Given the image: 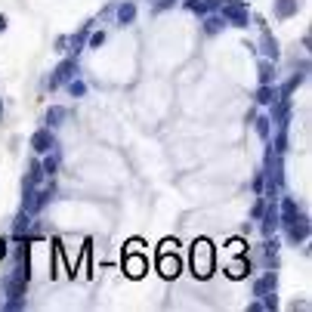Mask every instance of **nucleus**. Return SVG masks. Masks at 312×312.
Here are the masks:
<instances>
[{"label":"nucleus","instance_id":"f257e3e1","mask_svg":"<svg viewBox=\"0 0 312 312\" xmlns=\"http://www.w3.org/2000/svg\"><path fill=\"white\" fill-rule=\"evenodd\" d=\"M192 272L198 278H210L213 275V244L207 238H198L192 244Z\"/></svg>","mask_w":312,"mask_h":312},{"label":"nucleus","instance_id":"f03ea898","mask_svg":"<svg viewBox=\"0 0 312 312\" xmlns=\"http://www.w3.org/2000/svg\"><path fill=\"white\" fill-rule=\"evenodd\" d=\"M216 13H220V16H223V22H226V25H232V28H247V25H251L247 0H223Z\"/></svg>","mask_w":312,"mask_h":312},{"label":"nucleus","instance_id":"7ed1b4c3","mask_svg":"<svg viewBox=\"0 0 312 312\" xmlns=\"http://www.w3.org/2000/svg\"><path fill=\"white\" fill-rule=\"evenodd\" d=\"M158 272L164 278H176L182 272V260L176 257V241H164L158 251Z\"/></svg>","mask_w":312,"mask_h":312},{"label":"nucleus","instance_id":"20e7f679","mask_svg":"<svg viewBox=\"0 0 312 312\" xmlns=\"http://www.w3.org/2000/svg\"><path fill=\"white\" fill-rule=\"evenodd\" d=\"M53 195H56V185H53V182L44 185V189H34L28 198H22V210H28L31 216H34V213H41V210L53 201Z\"/></svg>","mask_w":312,"mask_h":312},{"label":"nucleus","instance_id":"39448f33","mask_svg":"<svg viewBox=\"0 0 312 312\" xmlns=\"http://www.w3.org/2000/svg\"><path fill=\"white\" fill-rule=\"evenodd\" d=\"M77 71H81V68H77V56H68V59H62V62L56 65L53 77L47 81V87H50V90H56L59 84H68L71 77H77Z\"/></svg>","mask_w":312,"mask_h":312},{"label":"nucleus","instance_id":"423d86ee","mask_svg":"<svg viewBox=\"0 0 312 312\" xmlns=\"http://www.w3.org/2000/svg\"><path fill=\"white\" fill-rule=\"evenodd\" d=\"M136 244L139 241H130L127 244V254H124V272H127L130 278H142L145 272H148V263H145V257L136 254Z\"/></svg>","mask_w":312,"mask_h":312},{"label":"nucleus","instance_id":"0eeeda50","mask_svg":"<svg viewBox=\"0 0 312 312\" xmlns=\"http://www.w3.org/2000/svg\"><path fill=\"white\" fill-rule=\"evenodd\" d=\"M31 148H34L37 154H47V151L59 148V142H56V133H53L50 127H41V130H34V136H31Z\"/></svg>","mask_w":312,"mask_h":312},{"label":"nucleus","instance_id":"6e6552de","mask_svg":"<svg viewBox=\"0 0 312 312\" xmlns=\"http://www.w3.org/2000/svg\"><path fill=\"white\" fill-rule=\"evenodd\" d=\"M263 223H260V232H263V238H269V235H275V229H278V201H269L266 207H263Z\"/></svg>","mask_w":312,"mask_h":312},{"label":"nucleus","instance_id":"1a4fd4ad","mask_svg":"<svg viewBox=\"0 0 312 312\" xmlns=\"http://www.w3.org/2000/svg\"><path fill=\"white\" fill-rule=\"evenodd\" d=\"M282 226H285V232H288L291 241H306V238H309V220H306L303 213H297L294 220H288V223H282Z\"/></svg>","mask_w":312,"mask_h":312},{"label":"nucleus","instance_id":"9d476101","mask_svg":"<svg viewBox=\"0 0 312 312\" xmlns=\"http://www.w3.org/2000/svg\"><path fill=\"white\" fill-rule=\"evenodd\" d=\"M87 37H90V22H87V25H84L81 31H77V34L65 37V47H68L65 53H68V56H77V53H81V50L87 47Z\"/></svg>","mask_w":312,"mask_h":312},{"label":"nucleus","instance_id":"9b49d317","mask_svg":"<svg viewBox=\"0 0 312 312\" xmlns=\"http://www.w3.org/2000/svg\"><path fill=\"white\" fill-rule=\"evenodd\" d=\"M260 53H263V59H272V62L278 59V41L272 37V31L266 25H263V37H260Z\"/></svg>","mask_w":312,"mask_h":312},{"label":"nucleus","instance_id":"f8f14e48","mask_svg":"<svg viewBox=\"0 0 312 312\" xmlns=\"http://www.w3.org/2000/svg\"><path fill=\"white\" fill-rule=\"evenodd\" d=\"M220 4H223V0H185L182 7L189 13H195V16H207V13H216Z\"/></svg>","mask_w":312,"mask_h":312},{"label":"nucleus","instance_id":"ddd939ff","mask_svg":"<svg viewBox=\"0 0 312 312\" xmlns=\"http://www.w3.org/2000/svg\"><path fill=\"white\" fill-rule=\"evenodd\" d=\"M278 288V272H266V275H260L254 282V297H263L269 291H275Z\"/></svg>","mask_w":312,"mask_h":312},{"label":"nucleus","instance_id":"4468645a","mask_svg":"<svg viewBox=\"0 0 312 312\" xmlns=\"http://www.w3.org/2000/svg\"><path fill=\"white\" fill-rule=\"evenodd\" d=\"M114 19H118V25H133L136 22V4L133 0H124V4H118V10H114Z\"/></svg>","mask_w":312,"mask_h":312},{"label":"nucleus","instance_id":"2eb2a0df","mask_svg":"<svg viewBox=\"0 0 312 312\" xmlns=\"http://www.w3.org/2000/svg\"><path fill=\"white\" fill-rule=\"evenodd\" d=\"M257 77H260V84H275V77H278L275 62H272V59H260L257 62Z\"/></svg>","mask_w":312,"mask_h":312},{"label":"nucleus","instance_id":"dca6fc26","mask_svg":"<svg viewBox=\"0 0 312 312\" xmlns=\"http://www.w3.org/2000/svg\"><path fill=\"white\" fill-rule=\"evenodd\" d=\"M297 10H300V0H275V7H272L275 19H291L297 16Z\"/></svg>","mask_w":312,"mask_h":312},{"label":"nucleus","instance_id":"f3484780","mask_svg":"<svg viewBox=\"0 0 312 312\" xmlns=\"http://www.w3.org/2000/svg\"><path fill=\"white\" fill-rule=\"evenodd\" d=\"M28 229H31V213H28V210H19L16 223H13V238H16V241H22Z\"/></svg>","mask_w":312,"mask_h":312},{"label":"nucleus","instance_id":"a211bd4d","mask_svg":"<svg viewBox=\"0 0 312 312\" xmlns=\"http://www.w3.org/2000/svg\"><path fill=\"white\" fill-rule=\"evenodd\" d=\"M278 99V87L275 84H260V90H257V105H272Z\"/></svg>","mask_w":312,"mask_h":312},{"label":"nucleus","instance_id":"6ab92c4d","mask_svg":"<svg viewBox=\"0 0 312 312\" xmlns=\"http://www.w3.org/2000/svg\"><path fill=\"white\" fill-rule=\"evenodd\" d=\"M65 118H68V108H62V105H50V111H47V127L56 130V127H62Z\"/></svg>","mask_w":312,"mask_h":312},{"label":"nucleus","instance_id":"aec40b11","mask_svg":"<svg viewBox=\"0 0 312 312\" xmlns=\"http://www.w3.org/2000/svg\"><path fill=\"white\" fill-rule=\"evenodd\" d=\"M201 19H204V34H210V37L220 34V31L226 28V22H223L220 13H207V16H201Z\"/></svg>","mask_w":312,"mask_h":312},{"label":"nucleus","instance_id":"412c9836","mask_svg":"<svg viewBox=\"0 0 312 312\" xmlns=\"http://www.w3.org/2000/svg\"><path fill=\"white\" fill-rule=\"evenodd\" d=\"M41 170H44V176H50V179L56 176V170H59V154H56V148L44 154V161H41Z\"/></svg>","mask_w":312,"mask_h":312},{"label":"nucleus","instance_id":"4be33fe9","mask_svg":"<svg viewBox=\"0 0 312 312\" xmlns=\"http://www.w3.org/2000/svg\"><path fill=\"white\" fill-rule=\"evenodd\" d=\"M254 127H257V136H260V139H269V136H272V121H269V114H260V118L254 121Z\"/></svg>","mask_w":312,"mask_h":312},{"label":"nucleus","instance_id":"5701e85b","mask_svg":"<svg viewBox=\"0 0 312 312\" xmlns=\"http://www.w3.org/2000/svg\"><path fill=\"white\" fill-rule=\"evenodd\" d=\"M269 148H272V151H278V154H285V151H288V127H278L275 142H272Z\"/></svg>","mask_w":312,"mask_h":312},{"label":"nucleus","instance_id":"b1692460","mask_svg":"<svg viewBox=\"0 0 312 312\" xmlns=\"http://www.w3.org/2000/svg\"><path fill=\"white\" fill-rule=\"evenodd\" d=\"M247 272H251V260H238V263L229 266V275H232V278H244Z\"/></svg>","mask_w":312,"mask_h":312},{"label":"nucleus","instance_id":"393cba45","mask_svg":"<svg viewBox=\"0 0 312 312\" xmlns=\"http://www.w3.org/2000/svg\"><path fill=\"white\" fill-rule=\"evenodd\" d=\"M68 93L81 99V96H87V84L81 81V77H71V81H68Z\"/></svg>","mask_w":312,"mask_h":312},{"label":"nucleus","instance_id":"a878e982","mask_svg":"<svg viewBox=\"0 0 312 312\" xmlns=\"http://www.w3.org/2000/svg\"><path fill=\"white\" fill-rule=\"evenodd\" d=\"M102 44H105V31H96V34L87 37V47H90V50H99Z\"/></svg>","mask_w":312,"mask_h":312},{"label":"nucleus","instance_id":"bb28decb","mask_svg":"<svg viewBox=\"0 0 312 312\" xmlns=\"http://www.w3.org/2000/svg\"><path fill=\"white\" fill-rule=\"evenodd\" d=\"M4 309H10V312H16V309H25V297H22V300H7V303H4Z\"/></svg>","mask_w":312,"mask_h":312},{"label":"nucleus","instance_id":"cd10ccee","mask_svg":"<svg viewBox=\"0 0 312 312\" xmlns=\"http://www.w3.org/2000/svg\"><path fill=\"white\" fill-rule=\"evenodd\" d=\"M176 4V0H158V4H154V13H164V10H170Z\"/></svg>","mask_w":312,"mask_h":312},{"label":"nucleus","instance_id":"c85d7f7f","mask_svg":"<svg viewBox=\"0 0 312 312\" xmlns=\"http://www.w3.org/2000/svg\"><path fill=\"white\" fill-rule=\"evenodd\" d=\"M263 207H266V201L260 198V201L254 204V210H251V216H254V220H260V213H263Z\"/></svg>","mask_w":312,"mask_h":312},{"label":"nucleus","instance_id":"c756f323","mask_svg":"<svg viewBox=\"0 0 312 312\" xmlns=\"http://www.w3.org/2000/svg\"><path fill=\"white\" fill-rule=\"evenodd\" d=\"M254 192H257V195H260V192H263V170H260V173H257V176H254Z\"/></svg>","mask_w":312,"mask_h":312},{"label":"nucleus","instance_id":"7c9ffc66","mask_svg":"<svg viewBox=\"0 0 312 312\" xmlns=\"http://www.w3.org/2000/svg\"><path fill=\"white\" fill-rule=\"evenodd\" d=\"M4 257H7V241L0 238V260H4Z\"/></svg>","mask_w":312,"mask_h":312},{"label":"nucleus","instance_id":"2f4dec72","mask_svg":"<svg viewBox=\"0 0 312 312\" xmlns=\"http://www.w3.org/2000/svg\"><path fill=\"white\" fill-rule=\"evenodd\" d=\"M0 31H7V16H0Z\"/></svg>","mask_w":312,"mask_h":312},{"label":"nucleus","instance_id":"473e14b6","mask_svg":"<svg viewBox=\"0 0 312 312\" xmlns=\"http://www.w3.org/2000/svg\"><path fill=\"white\" fill-rule=\"evenodd\" d=\"M0 118H4V102H0Z\"/></svg>","mask_w":312,"mask_h":312}]
</instances>
